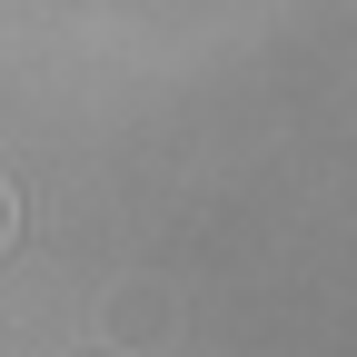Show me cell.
<instances>
[{
    "label": "cell",
    "instance_id": "obj_1",
    "mask_svg": "<svg viewBox=\"0 0 357 357\" xmlns=\"http://www.w3.org/2000/svg\"><path fill=\"white\" fill-rule=\"evenodd\" d=\"M10 229H20V208H10V189H0V248H10Z\"/></svg>",
    "mask_w": 357,
    "mask_h": 357
}]
</instances>
